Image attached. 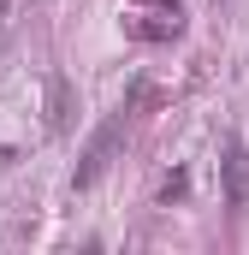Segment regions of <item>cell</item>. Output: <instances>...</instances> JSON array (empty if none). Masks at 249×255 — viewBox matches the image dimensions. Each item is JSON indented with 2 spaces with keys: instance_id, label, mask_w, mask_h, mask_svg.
Instances as JSON below:
<instances>
[{
  "instance_id": "2",
  "label": "cell",
  "mask_w": 249,
  "mask_h": 255,
  "mask_svg": "<svg viewBox=\"0 0 249 255\" xmlns=\"http://www.w3.org/2000/svg\"><path fill=\"white\" fill-rule=\"evenodd\" d=\"M220 172H226V208L238 214V208L249 202V154H244L238 136H226V160H220Z\"/></svg>"
},
{
  "instance_id": "1",
  "label": "cell",
  "mask_w": 249,
  "mask_h": 255,
  "mask_svg": "<svg viewBox=\"0 0 249 255\" xmlns=\"http://www.w3.org/2000/svg\"><path fill=\"white\" fill-rule=\"evenodd\" d=\"M119 142H124V113H113L107 125H101L95 136H89V148H83V160H77V172H71V184H77V190H89V184H95V178H101V172L113 166V154H119Z\"/></svg>"
}]
</instances>
